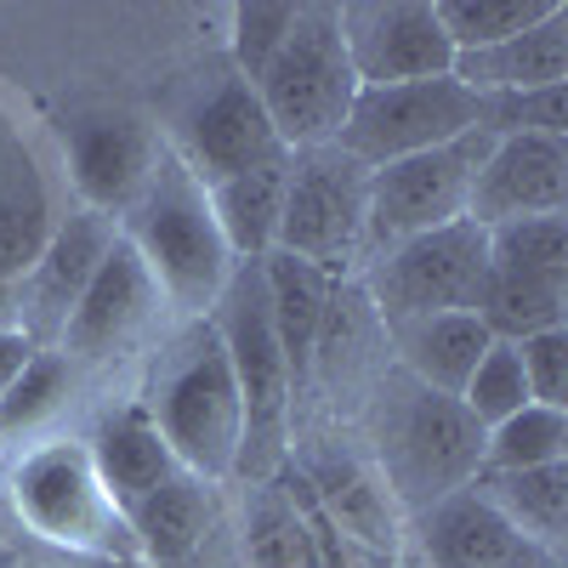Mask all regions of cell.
<instances>
[{
  "mask_svg": "<svg viewBox=\"0 0 568 568\" xmlns=\"http://www.w3.org/2000/svg\"><path fill=\"white\" fill-rule=\"evenodd\" d=\"M353 433L382 471L387 495L398 500L404 524L484 471V426L471 420V409L449 393L420 387L398 364L353 415Z\"/></svg>",
  "mask_w": 568,
  "mask_h": 568,
  "instance_id": "6da1fadb",
  "label": "cell"
},
{
  "mask_svg": "<svg viewBox=\"0 0 568 568\" xmlns=\"http://www.w3.org/2000/svg\"><path fill=\"white\" fill-rule=\"evenodd\" d=\"M136 404L154 420V433L165 438L182 471H194L216 489L233 484L240 444H245V404L211 318H182L160 342L149 387H142Z\"/></svg>",
  "mask_w": 568,
  "mask_h": 568,
  "instance_id": "7a4b0ae2",
  "label": "cell"
},
{
  "mask_svg": "<svg viewBox=\"0 0 568 568\" xmlns=\"http://www.w3.org/2000/svg\"><path fill=\"white\" fill-rule=\"evenodd\" d=\"M120 240L154 273L160 296L176 318H205L222 296L227 273L240 267L222 245V227L211 216L205 187L187 176V165L171 149L160 154L142 200L120 216Z\"/></svg>",
  "mask_w": 568,
  "mask_h": 568,
  "instance_id": "3957f363",
  "label": "cell"
},
{
  "mask_svg": "<svg viewBox=\"0 0 568 568\" xmlns=\"http://www.w3.org/2000/svg\"><path fill=\"white\" fill-rule=\"evenodd\" d=\"M7 495L18 524L34 529L40 540L98 562H142L125 511L109 500L98 466H91L85 438H52L18 455L7 471Z\"/></svg>",
  "mask_w": 568,
  "mask_h": 568,
  "instance_id": "277c9868",
  "label": "cell"
},
{
  "mask_svg": "<svg viewBox=\"0 0 568 568\" xmlns=\"http://www.w3.org/2000/svg\"><path fill=\"white\" fill-rule=\"evenodd\" d=\"M262 114L273 120L284 149H324L336 142L353 98H358V74L347 63V45H342V18L329 0H313V7L296 12L291 40L278 45V58L251 80Z\"/></svg>",
  "mask_w": 568,
  "mask_h": 568,
  "instance_id": "5b68a950",
  "label": "cell"
},
{
  "mask_svg": "<svg viewBox=\"0 0 568 568\" xmlns=\"http://www.w3.org/2000/svg\"><path fill=\"white\" fill-rule=\"evenodd\" d=\"M364 194L369 165L347 149H296L284 160V205H278V240L273 251L296 256L329 278H358L364 256Z\"/></svg>",
  "mask_w": 568,
  "mask_h": 568,
  "instance_id": "8992f818",
  "label": "cell"
},
{
  "mask_svg": "<svg viewBox=\"0 0 568 568\" xmlns=\"http://www.w3.org/2000/svg\"><path fill=\"white\" fill-rule=\"evenodd\" d=\"M284 471H291V478L307 489V500L353 546H364L375 557H404V511L387 495L382 471H375V460L364 455L353 426H342V420L291 426Z\"/></svg>",
  "mask_w": 568,
  "mask_h": 568,
  "instance_id": "52a82bcc",
  "label": "cell"
},
{
  "mask_svg": "<svg viewBox=\"0 0 568 568\" xmlns=\"http://www.w3.org/2000/svg\"><path fill=\"white\" fill-rule=\"evenodd\" d=\"M489 278V233L478 222H449L420 240H404L398 251L375 256L358 273V291L387 329L433 313H471Z\"/></svg>",
  "mask_w": 568,
  "mask_h": 568,
  "instance_id": "ba28073f",
  "label": "cell"
},
{
  "mask_svg": "<svg viewBox=\"0 0 568 568\" xmlns=\"http://www.w3.org/2000/svg\"><path fill=\"white\" fill-rule=\"evenodd\" d=\"M489 154V136L484 131H466L444 149H426L393 165H375L369 171V194H364V256L358 273L398 251L404 240H420L433 227H449L466 216V194H471V176H478Z\"/></svg>",
  "mask_w": 568,
  "mask_h": 568,
  "instance_id": "9c48e42d",
  "label": "cell"
},
{
  "mask_svg": "<svg viewBox=\"0 0 568 568\" xmlns=\"http://www.w3.org/2000/svg\"><path fill=\"white\" fill-rule=\"evenodd\" d=\"M478 131V98L455 80H404V85H358L353 114L336 136V149H347L358 165H393L426 149Z\"/></svg>",
  "mask_w": 568,
  "mask_h": 568,
  "instance_id": "30bf717a",
  "label": "cell"
},
{
  "mask_svg": "<svg viewBox=\"0 0 568 568\" xmlns=\"http://www.w3.org/2000/svg\"><path fill=\"white\" fill-rule=\"evenodd\" d=\"M165 149L187 165L200 187H216L240 171H256L267 160H284L291 149L278 142L273 120L262 114L251 80H240L233 69H222L216 80H205L194 98L171 114V136Z\"/></svg>",
  "mask_w": 568,
  "mask_h": 568,
  "instance_id": "8fae6325",
  "label": "cell"
},
{
  "mask_svg": "<svg viewBox=\"0 0 568 568\" xmlns=\"http://www.w3.org/2000/svg\"><path fill=\"white\" fill-rule=\"evenodd\" d=\"M160 313H165V296H160L154 273L142 267V256L114 233L109 256L98 262V273H91V284H85V296H80L74 313L63 318V329H58L52 347H58L74 369H85V364H114L120 353H131L136 342L154 336Z\"/></svg>",
  "mask_w": 568,
  "mask_h": 568,
  "instance_id": "7c38bea8",
  "label": "cell"
},
{
  "mask_svg": "<svg viewBox=\"0 0 568 568\" xmlns=\"http://www.w3.org/2000/svg\"><path fill=\"white\" fill-rule=\"evenodd\" d=\"M336 18L358 85L438 80L455 69V45L433 0H347L336 7Z\"/></svg>",
  "mask_w": 568,
  "mask_h": 568,
  "instance_id": "4fadbf2b",
  "label": "cell"
},
{
  "mask_svg": "<svg viewBox=\"0 0 568 568\" xmlns=\"http://www.w3.org/2000/svg\"><path fill=\"white\" fill-rule=\"evenodd\" d=\"M404 551H415L420 568H568V557L506 524L471 484L415 511L404 524Z\"/></svg>",
  "mask_w": 568,
  "mask_h": 568,
  "instance_id": "5bb4252c",
  "label": "cell"
},
{
  "mask_svg": "<svg viewBox=\"0 0 568 568\" xmlns=\"http://www.w3.org/2000/svg\"><path fill=\"white\" fill-rule=\"evenodd\" d=\"M393 369V347H387V324L375 318V307L364 302L358 278H336L329 284V307L313 342V364H307V393L302 398H324L329 420L353 426V415L364 409V398L375 393V382Z\"/></svg>",
  "mask_w": 568,
  "mask_h": 568,
  "instance_id": "9a60e30c",
  "label": "cell"
},
{
  "mask_svg": "<svg viewBox=\"0 0 568 568\" xmlns=\"http://www.w3.org/2000/svg\"><path fill=\"white\" fill-rule=\"evenodd\" d=\"M165 154V136L125 109H91L69 125V176L85 211H98L120 227V216L142 200L154 165Z\"/></svg>",
  "mask_w": 568,
  "mask_h": 568,
  "instance_id": "2e32d148",
  "label": "cell"
},
{
  "mask_svg": "<svg viewBox=\"0 0 568 568\" xmlns=\"http://www.w3.org/2000/svg\"><path fill=\"white\" fill-rule=\"evenodd\" d=\"M562 205H568V136H489V154L466 194V222L489 233L524 216H551Z\"/></svg>",
  "mask_w": 568,
  "mask_h": 568,
  "instance_id": "e0dca14e",
  "label": "cell"
},
{
  "mask_svg": "<svg viewBox=\"0 0 568 568\" xmlns=\"http://www.w3.org/2000/svg\"><path fill=\"white\" fill-rule=\"evenodd\" d=\"M114 233H120V227H114L109 216H98V211L80 205L69 222L52 227V240H45L40 262L18 278V284H23V329H29L40 347L58 342L63 318L74 313V302L85 296V284H91V273H98V262L109 256Z\"/></svg>",
  "mask_w": 568,
  "mask_h": 568,
  "instance_id": "ac0fdd59",
  "label": "cell"
},
{
  "mask_svg": "<svg viewBox=\"0 0 568 568\" xmlns=\"http://www.w3.org/2000/svg\"><path fill=\"white\" fill-rule=\"evenodd\" d=\"M131 524V540H136V557L154 562V568H182L205 551L211 535H222V500H216V484L194 478V471H176L165 478L149 500H136L125 511Z\"/></svg>",
  "mask_w": 568,
  "mask_h": 568,
  "instance_id": "d6986e66",
  "label": "cell"
},
{
  "mask_svg": "<svg viewBox=\"0 0 568 568\" xmlns=\"http://www.w3.org/2000/svg\"><path fill=\"white\" fill-rule=\"evenodd\" d=\"M233 568H318L302 489L284 466L278 478L245 484L240 517H233Z\"/></svg>",
  "mask_w": 568,
  "mask_h": 568,
  "instance_id": "ffe728a7",
  "label": "cell"
},
{
  "mask_svg": "<svg viewBox=\"0 0 568 568\" xmlns=\"http://www.w3.org/2000/svg\"><path fill=\"white\" fill-rule=\"evenodd\" d=\"M471 98H495V91H546L568 85V7L540 18L535 29L511 34L484 52H460L449 69Z\"/></svg>",
  "mask_w": 568,
  "mask_h": 568,
  "instance_id": "44dd1931",
  "label": "cell"
},
{
  "mask_svg": "<svg viewBox=\"0 0 568 568\" xmlns=\"http://www.w3.org/2000/svg\"><path fill=\"white\" fill-rule=\"evenodd\" d=\"M85 449H91V466H98V478H103V489L120 511L149 500L165 478L182 471L176 455L165 449V438L154 433V420L142 415V404H125V409L103 415L98 433L85 438Z\"/></svg>",
  "mask_w": 568,
  "mask_h": 568,
  "instance_id": "7402d4cb",
  "label": "cell"
},
{
  "mask_svg": "<svg viewBox=\"0 0 568 568\" xmlns=\"http://www.w3.org/2000/svg\"><path fill=\"white\" fill-rule=\"evenodd\" d=\"M489 342L495 336L478 324V313H433V318H409V324H393L387 329L393 364L404 375H415L420 387L449 393V398H460L466 375L478 369V358L489 353Z\"/></svg>",
  "mask_w": 568,
  "mask_h": 568,
  "instance_id": "603a6c76",
  "label": "cell"
},
{
  "mask_svg": "<svg viewBox=\"0 0 568 568\" xmlns=\"http://www.w3.org/2000/svg\"><path fill=\"white\" fill-rule=\"evenodd\" d=\"M262 284H267V313H273V329H278V347H284V364H291V387H296V409H302V393H307V364H313V342H318V324H324V307H329V273L284 256V251H267L262 256Z\"/></svg>",
  "mask_w": 568,
  "mask_h": 568,
  "instance_id": "cb8c5ba5",
  "label": "cell"
},
{
  "mask_svg": "<svg viewBox=\"0 0 568 568\" xmlns=\"http://www.w3.org/2000/svg\"><path fill=\"white\" fill-rule=\"evenodd\" d=\"M291 160V154H284ZM284 160H267L256 171H240L216 187H205L211 216L222 227V245L233 262H262L278 240V205H284Z\"/></svg>",
  "mask_w": 568,
  "mask_h": 568,
  "instance_id": "d4e9b609",
  "label": "cell"
},
{
  "mask_svg": "<svg viewBox=\"0 0 568 568\" xmlns=\"http://www.w3.org/2000/svg\"><path fill=\"white\" fill-rule=\"evenodd\" d=\"M506 524H517L529 540H540L546 551L568 557L562 540H568V460L557 466H524V471H478L471 478Z\"/></svg>",
  "mask_w": 568,
  "mask_h": 568,
  "instance_id": "484cf974",
  "label": "cell"
},
{
  "mask_svg": "<svg viewBox=\"0 0 568 568\" xmlns=\"http://www.w3.org/2000/svg\"><path fill=\"white\" fill-rule=\"evenodd\" d=\"M52 194L23 149L0 154V284H18L52 240Z\"/></svg>",
  "mask_w": 568,
  "mask_h": 568,
  "instance_id": "4316f807",
  "label": "cell"
},
{
  "mask_svg": "<svg viewBox=\"0 0 568 568\" xmlns=\"http://www.w3.org/2000/svg\"><path fill=\"white\" fill-rule=\"evenodd\" d=\"M478 324L489 329L495 342H529L540 329H568V284H551V278H529V273H506V267H489L484 291H478Z\"/></svg>",
  "mask_w": 568,
  "mask_h": 568,
  "instance_id": "83f0119b",
  "label": "cell"
},
{
  "mask_svg": "<svg viewBox=\"0 0 568 568\" xmlns=\"http://www.w3.org/2000/svg\"><path fill=\"white\" fill-rule=\"evenodd\" d=\"M74 375L80 369L58 347H40L29 358V369L12 382V393L0 398V438H29L40 426H52L74 398Z\"/></svg>",
  "mask_w": 568,
  "mask_h": 568,
  "instance_id": "f1b7e54d",
  "label": "cell"
},
{
  "mask_svg": "<svg viewBox=\"0 0 568 568\" xmlns=\"http://www.w3.org/2000/svg\"><path fill=\"white\" fill-rule=\"evenodd\" d=\"M557 460H568V409L524 404L484 433V471H524V466H557Z\"/></svg>",
  "mask_w": 568,
  "mask_h": 568,
  "instance_id": "f546056e",
  "label": "cell"
},
{
  "mask_svg": "<svg viewBox=\"0 0 568 568\" xmlns=\"http://www.w3.org/2000/svg\"><path fill=\"white\" fill-rule=\"evenodd\" d=\"M433 7H438V23L460 58V52H484V45H500L511 34L535 29L540 18L568 7V0H433Z\"/></svg>",
  "mask_w": 568,
  "mask_h": 568,
  "instance_id": "4dcf8cb0",
  "label": "cell"
},
{
  "mask_svg": "<svg viewBox=\"0 0 568 568\" xmlns=\"http://www.w3.org/2000/svg\"><path fill=\"white\" fill-rule=\"evenodd\" d=\"M489 267L568 284V216L551 211V216H524V222L489 227Z\"/></svg>",
  "mask_w": 568,
  "mask_h": 568,
  "instance_id": "1f68e13d",
  "label": "cell"
},
{
  "mask_svg": "<svg viewBox=\"0 0 568 568\" xmlns=\"http://www.w3.org/2000/svg\"><path fill=\"white\" fill-rule=\"evenodd\" d=\"M296 0H245V7L227 12V69L240 80H256L273 58L278 45L291 40L296 29Z\"/></svg>",
  "mask_w": 568,
  "mask_h": 568,
  "instance_id": "d6a6232c",
  "label": "cell"
},
{
  "mask_svg": "<svg viewBox=\"0 0 568 568\" xmlns=\"http://www.w3.org/2000/svg\"><path fill=\"white\" fill-rule=\"evenodd\" d=\"M460 404L471 409V420L484 426H500L506 415H517L529 398V382H524V358H517L511 342H489V353L478 358V369L466 375V387H460Z\"/></svg>",
  "mask_w": 568,
  "mask_h": 568,
  "instance_id": "836d02e7",
  "label": "cell"
},
{
  "mask_svg": "<svg viewBox=\"0 0 568 568\" xmlns=\"http://www.w3.org/2000/svg\"><path fill=\"white\" fill-rule=\"evenodd\" d=\"M478 131L484 136H568V85L478 98Z\"/></svg>",
  "mask_w": 568,
  "mask_h": 568,
  "instance_id": "e575fe53",
  "label": "cell"
},
{
  "mask_svg": "<svg viewBox=\"0 0 568 568\" xmlns=\"http://www.w3.org/2000/svg\"><path fill=\"white\" fill-rule=\"evenodd\" d=\"M517 358H524L529 398L546 409H568V329H540V336L517 342Z\"/></svg>",
  "mask_w": 568,
  "mask_h": 568,
  "instance_id": "d590c367",
  "label": "cell"
},
{
  "mask_svg": "<svg viewBox=\"0 0 568 568\" xmlns=\"http://www.w3.org/2000/svg\"><path fill=\"white\" fill-rule=\"evenodd\" d=\"M40 353V342L29 336L23 324H0V398L12 393V382L29 369V358Z\"/></svg>",
  "mask_w": 568,
  "mask_h": 568,
  "instance_id": "8d00e7d4",
  "label": "cell"
}]
</instances>
